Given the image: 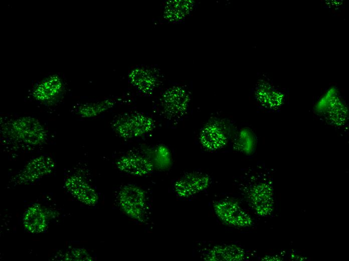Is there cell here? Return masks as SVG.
<instances>
[{
	"label": "cell",
	"mask_w": 349,
	"mask_h": 261,
	"mask_svg": "<svg viewBox=\"0 0 349 261\" xmlns=\"http://www.w3.org/2000/svg\"><path fill=\"white\" fill-rule=\"evenodd\" d=\"M1 128L3 137L27 147L42 145L48 139L45 126L38 119L30 116H20L3 122Z\"/></svg>",
	"instance_id": "obj_1"
},
{
	"label": "cell",
	"mask_w": 349,
	"mask_h": 261,
	"mask_svg": "<svg viewBox=\"0 0 349 261\" xmlns=\"http://www.w3.org/2000/svg\"><path fill=\"white\" fill-rule=\"evenodd\" d=\"M154 127V122L149 116L140 113L120 115L113 121L112 127L121 138L133 139L143 136Z\"/></svg>",
	"instance_id": "obj_2"
},
{
	"label": "cell",
	"mask_w": 349,
	"mask_h": 261,
	"mask_svg": "<svg viewBox=\"0 0 349 261\" xmlns=\"http://www.w3.org/2000/svg\"><path fill=\"white\" fill-rule=\"evenodd\" d=\"M213 206L216 217L226 226L245 227L253 223L250 216L234 199L224 198L216 200L213 203Z\"/></svg>",
	"instance_id": "obj_3"
},
{
	"label": "cell",
	"mask_w": 349,
	"mask_h": 261,
	"mask_svg": "<svg viewBox=\"0 0 349 261\" xmlns=\"http://www.w3.org/2000/svg\"><path fill=\"white\" fill-rule=\"evenodd\" d=\"M118 200L123 211L132 219L141 221L146 213V201L144 192L133 185H127L120 190Z\"/></svg>",
	"instance_id": "obj_4"
},
{
	"label": "cell",
	"mask_w": 349,
	"mask_h": 261,
	"mask_svg": "<svg viewBox=\"0 0 349 261\" xmlns=\"http://www.w3.org/2000/svg\"><path fill=\"white\" fill-rule=\"evenodd\" d=\"M55 168V162L50 156L41 155L31 159L14 177L17 184L35 182L51 174Z\"/></svg>",
	"instance_id": "obj_5"
},
{
	"label": "cell",
	"mask_w": 349,
	"mask_h": 261,
	"mask_svg": "<svg viewBox=\"0 0 349 261\" xmlns=\"http://www.w3.org/2000/svg\"><path fill=\"white\" fill-rule=\"evenodd\" d=\"M64 90V84L61 78L52 75L38 82L31 94L33 98L39 102L51 104L60 97Z\"/></svg>",
	"instance_id": "obj_6"
},
{
	"label": "cell",
	"mask_w": 349,
	"mask_h": 261,
	"mask_svg": "<svg viewBox=\"0 0 349 261\" xmlns=\"http://www.w3.org/2000/svg\"><path fill=\"white\" fill-rule=\"evenodd\" d=\"M210 183V179L206 175L193 172L179 179L174 184V190L179 197L188 198L205 191Z\"/></svg>",
	"instance_id": "obj_7"
},
{
	"label": "cell",
	"mask_w": 349,
	"mask_h": 261,
	"mask_svg": "<svg viewBox=\"0 0 349 261\" xmlns=\"http://www.w3.org/2000/svg\"><path fill=\"white\" fill-rule=\"evenodd\" d=\"M64 186L70 194L82 203L93 206L97 203V193L80 174H74L69 176L65 182Z\"/></svg>",
	"instance_id": "obj_8"
},
{
	"label": "cell",
	"mask_w": 349,
	"mask_h": 261,
	"mask_svg": "<svg viewBox=\"0 0 349 261\" xmlns=\"http://www.w3.org/2000/svg\"><path fill=\"white\" fill-rule=\"evenodd\" d=\"M245 252L240 247L225 243L211 244L201 251V257L206 260H242Z\"/></svg>",
	"instance_id": "obj_9"
},
{
	"label": "cell",
	"mask_w": 349,
	"mask_h": 261,
	"mask_svg": "<svg viewBox=\"0 0 349 261\" xmlns=\"http://www.w3.org/2000/svg\"><path fill=\"white\" fill-rule=\"evenodd\" d=\"M246 195L249 205L257 214L266 216L271 211V191L266 184L259 183L253 185Z\"/></svg>",
	"instance_id": "obj_10"
},
{
	"label": "cell",
	"mask_w": 349,
	"mask_h": 261,
	"mask_svg": "<svg viewBox=\"0 0 349 261\" xmlns=\"http://www.w3.org/2000/svg\"><path fill=\"white\" fill-rule=\"evenodd\" d=\"M50 211L39 204H33L25 211L23 223L27 231L32 233H40L48 227Z\"/></svg>",
	"instance_id": "obj_11"
},
{
	"label": "cell",
	"mask_w": 349,
	"mask_h": 261,
	"mask_svg": "<svg viewBox=\"0 0 349 261\" xmlns=\"http://www.w3.org/2000/svg\"><path fill=\"white\" fill-rule=\"evenodd\" d=\"M117 167L121 171L134 176L145 175L153 170L151 162L137 154L122 157L117 162Z\"/></svg>",
	"instance_id": "obj_12"
},
{
	"label": "cell",
	"mask_w": 349,
	"mask_h": 261,
	"mask_svg": "<svg viewBox=\"0 0 349 261\" xmlns=\"http://www.w3.org/2000/svg\"><path fill=\"white\" fill-rule=\"evenodd\" d=\"M188 101V95L186 91L180 87H174L165 92L162 103L166 115L174 116L184 112Z\"/></svg>",
	"instance_id": "obj_13"
},
{
	"label": "cell",
	"mask_w": 349,
	"mask_h": 261,
	"mask_svg": "<svg viewBox=\"0 0 349 261\" xmlns=\"http://www.w3.org/2000/svg\"><path fill=\"white\" fill-rule=\"evenodd\" d=\"M131 84L143 93L148 94L156 86L157 79L149 70L138 68L132 70L129 74Z\"/></svg>",
	"instance_id": "obj_14"
},
{
	"label": "cell",
	"mask_w": 349,
	"mask_h": 261,
	"mask_svg": "<svg viewBox=\"0 0 349 261\" xmlns=\"http://www.w3.org/2000/svg\"><path fill=\"white\" fill-rule=\"evenodd\" d=\"M115 103V101L111 99H104L96 102L87 103L80 105L76 109V111L82 117H94L109 110L113 107Z\"/></svg>",
	"instance_id": "obj_15"
},
{
	"label": "cell",
	"mask_w": 349,
	"mask_h": 261,
	"mask_svg": "<svg viewBox=\"0 0 349 261\" xmlns=\"http://www.w3.org/2000/svg\"><path fill=\"white\" fill-rule=\"evenodd\" d=\"M71 257L76 260H91L89 254L82 249H73L71 250Z\"/></svg>",
	"instance_id": "obj_16"
}]
</instances>
